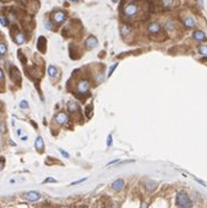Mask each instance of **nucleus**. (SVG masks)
<instances>
[{"mask_svg":"<svg viewBox=\"0 0 207 208\" xmlns=\"http://www.w3.org/2000/svg\"><path fill=\"white\" fill-rule=\"evenodd\" d=\"M174 5H176V1L174 0H163V6L165 8H167V10H171Z\"/></svg>","mask_w":207,"mask_h":208,"instance_id":"19","label":"nucleus"},{"mask_svg":"<svg viewBox=\"0 0 207 208\" xmlns=\"http://www.w3.org/2000/svg\"><path fill=\"white\" fill-rule=\"evenodd\" d=\"M20 108H21V109H27L28 108L27 101H21V102H20Z\"/></svg>","mask_w":207,"mask_h":208,"instance_id":"25","label":"nucleus"},{"mask_svg":"<svg viewBox=\"0 0 207 208\" xmlns=\"http://www.w3.org/2000/svg\"><path fill=\"white\" fill-rule=\"evenodd\" d=\"M145 188H146L149 192H153V191L157 188V182L153 180H148L145 182Z\"/></svg>","mask_w":207,"mask_h":208,"instance_id":"15","label":"nucleus"},{"mask_svg":"<svg viewBox=\"0 0 207 208\" xmlns=\"http://www.w3.org/2000/svg\"><path fill=\"white\" fill-rule=\"evenodd\" d=\"M193 38L197 41H206L207 36L203 30H195L193 33Z\"/></svg>","mask_w":207,"mask_h":208,"instance_id":"10","label":"nucleus"},{"mask_svg":"<svg viewBox=\"0 0 207 208\" xmlns=\"http://www.w3.org/2000/svg\"><path fill=\"white\" fill-rule=\"evenodd\" d=\"M184 25L187 28H193L195 26V20L193 18H191V16H186L184 19Z\"/></svg>","mask_w":207,"mask_h":208,"instance_id":"14","label":"nucleus"},{"mask_svg":"<svg viewBox=\"0 0 207 208\" xmlns=\"http://www.w3.org/2000/svg\"><path fill=\"white\" fill-rule=\"evenodd\" d=\"M199 52H200L201 55L207 56V46H201V47L199 48Z\"/></svg>","mask_w":207,"mask_h":208,"instance_id":"24","label":"nucleus"},{"mask_svg":"<svg viewBox=\"0 0 207 208\" xmlns=\"http://www.w3.org/2000/svg\"><path fill=\"white\" fill-rule=\"evenodd\" d=\"M90 88V84L89 81L87 80H81L79 83H77V90L80 91V94H85Z\"/></svg>","mask_w":207,"mask_h":208,"instance_id":"5","label":"nucleus"},{"mask_svg":"<svg viewBox=\"0 0 207 208\" xmlns=\"http://www.w3.org/2000/svg\"><path fill=\"white\" fill-rule=\"evenodd\" d=\"M118 67V63H114L112 66H111L110 68H109V71H108V77H110L111 75L114 74V71H115V69Z\"/></svg>","mask_w":207,"mask_h":208,"instance_id":"23","label":"nucleus"},{"mask_svg":"<svg viewBox=\"0 0 207 208\" xmlns=\"http://www.w3.org/2000/svg\"><path fill=\"white\" fill-rule=\"evenodd\" d=\"M68 111L74 113V112H79L80 111V108H79V104L75 103V102H69L68 103Z\"/></svg>","mask_w":207,"mask_h":208,"instance_id":"18","label":"nucleus"},{"mask_svg":"<svg viewBox=\"0 0 207 208\" xmlns=\"http://www.w3.org/2000/svg\"><path fill=\"white\" fill-rule=\"evenodd\" d=\"M112 1H114V2H117V1H118V0H112Z\"/></svg>","mask_w":207,"mask_h":208,"instance_id":"34","label":"nucleus"},{"mask_svg":"<svg viewBox=\"0 0 207 208\" xmlns=\"http://www.w3.org/2000/svg\"><path fill=\"white\" fill-rule=\"evenodd\" d=\"M0 132L1 133H5L6 132V127H5V124L2 122H0Z\"/></svg>","mask_w":207,"mask_h":208,"instance_id":"26","label":"nucleus"},{"mask_svg":"<svg viewBox=\"0 0 207 208\" xmlns=\"http://www.w3.org/2000/svg\"><path fill=\"white\" fill-rule=\"evenodd\" d=\"M0 24H1L2 26H5V27H8V25H10L7 18H5V16H2V15H0Z\"/></svg>","mask_w":207,"mask_h":208,"instance_id":"21","label":"nucleus"},{"mask_svg":"<svg viewBox=\"0 0 207 208\" xmlns=\"http://www.w3.org/2000/svg\"><path fill=\"white\" fill-rule=\"evenodd\" d=\"M57 74H59V70H57L55 66H49L48 67V75H49L50 78H55L57 76Z\"/></svg>","mask_w":207,"mask_h":208,"instance_id":"17","label":"nucleus"},{"mask_svg":"<svg viewBox=\"0 0 207 208\" xmlns=\"http://www.w3.org/2000/svg\"><path fill=\"white\" fill-rule=\"evenodd\" d=\"M176 204L178 207L181 208H191L192 207V201L190 200L188 195L185 192H179L177 194V199H176Z\"/></svg>","mask_w":207,"mask_h":208,"instance_id":"1","label":"nucleus"},{"mask_svg":"<svg viewBox=\"0 0 207 208\" xmlns=\"http://www.w3.org/2000/svg\"><path fill=\"white\" fill-rule=\"evenodd\" d=\"M60 152H61V154L65 157V158H69V153H67L65 150H62V149H60Z\"/></svg>","mask_w":207,"mask_h":208,"instance_id":"29","label":"nucleus"},{"mask_svg":"<svg viewBox=\"0 0 207 208\" xmlns=\"http://www.w3.org/2000/svg\"><path fill=\"white\" fill-rule=\"evenodd\" d=\"M85 46H87L89 49L95 48V47L97 46V39L95 38V36H90V38H88L87 41H85Z\"/></svg>","mask_w":207,"mask_h":208,"instance_id":"13","label":"nucleus"},{"mask_svg":"<svg viewBox=\"0 0 207 208\" xmlns=\"http://www.w3.org/2000/svg\"><path fill=\"white\" fill-rule=\"evenodd\" d=\"M148 29H149V33H150V34H158V33L162 32L160 25L157 24V22H152V24H150Z\"/></svg>","mask_w":207,"mask_h":208,"instance_id":"8","label":"nucleus"},{"mask_svg":"<svg viewBox=\"0 0 207 208\" xmlns=\"http://www.w3.org/2000/svg\"><path fill=\"white\" fill-rule=\"evenodd\" d=\"M25 199L28 200V201H32V202H34V201H38L39 199H40V193L39 192H35V191H30V192H27V193H25Z\"/></svg>","mask_w":207,"mask_h":208,"instance_id":"6","label":"nucleus"},{"mask_svg":"<svg viewBox=\"0 0 207 208\" xmlns=\"http://www.w3.org/2000/svg\"><path fill=\"white\" fill-rule=\"evenodd\" d=\"M38 48H39V50L42 52V53L46 52V39L43 36H40L39 40H38Z\"/></svg>","mask_w":207,"mask_h":208,"instance_id":"16","label":"nucleus"},{"mask_svg":"<svg viewBox=\"0 0 207 208\" xmlns=\"http://www.w3.org/2000/svg\"><path fill=\"white\" fill-rule=\"evenodd\" d=\"M55 122L59 125H63L68 122V116L66 112H59L55 116Z\"/></svg>","mask_w":207,"mask_h":208,"instance_id":"7","label":"nucleus"},{"mask_svg":"<svg viewBox=\"0 0 207 208\" xmlns=\"http://www.w3.org/2000/svg\"><path fill=\"white\" fill-rule=\"evenodd\" d=\"M4 165H5V160L4 159H0V171L4 168Z\"/></svg>","mask_w":207,"mask_h":208,"instance_id":"32","label":"nucleus"},{"mask_svg":"<svg viewBox=\"0 0 207 208\" xmlns=\"http://www.w3.org/2000/svg\"><path fill=\"white\" fill-rule=\"evenodd\" d=\"M124 186H125V182L123 179H117L116 181H114V184H112V188L115 191H121V189H123Z\"/></svg>","mask_w":207,"mask_h":208,"instance_id":"11","label":"nucleus"},{"mask_svg":"<svg viewBox=\"0 0 207 208\" xmlns=\"http://www.w3.org/2000/svg\"><path fill=\"white\" fill-rule=\"evenodd\" d=\"M7 52V46L5 43H0V56H4Z\"/></svg>","mask_w":207,"mask_h":208,"instance_id":"20","label":"nucleus"},{"mask_svg":"<svg viewBox=\"0 0 207 208\" xmlns=\"http://www.w3.org/2000/svg\"><path fill=\"white\" fill-rule=\"evenodd\" d=\"M128 1H135V0H128Z\"/></svg>","mask_w":207,"mask_h":208,"instance_id":"35","label":"nucleus"},{"mask_svg":"<svg viewBox=\"0 0 207 208\" xmlns=\"http://www.w3.org/2000/svg\"><path fill=\"white\" fill-rule=\"evenodd\" d=\"M2 82H4V71L0 68V83H2Z\"/></svg>","mask_w":207,"mask_h":208,"instance_id":"30","label":"nucleus"},{"mask_svg":"<svg viewBox=\"0 0 207 208\" xmlns=\"http://www.w3.org/2000/svg\"><path fill=\"white\" fill-rule=\"evenodd\" d=\"M138 11H139V7H138L137 5H135V4H129V5H126L124 7V10H123L124 14L126 16H129V18L135 16V15L138 13Z\"/></svg>","mask_w":207,"mask_h":208,"instance_id":"2","label":"nucleus"},{"mask_svg":"<svg viewBox=\"0 0 207 208\" xmlns=\"http://www.w3.org/2000/svg\"><path fill=\"white\" fill-rule=\"evenodd\" d=\"M11 78L16 84H19L21 82V75H20V71H19V69L16 67H12L11 68Z\"/></svg>","mask_w":207,"mask_h":208,"instance_id":"4","label":"nucleus"},{"mask_svg":"<svg viewBox=\"0 0 207 208\" xmlns=\"http://www.w3.org/2000/svg\"><path fill=\"white\" fill-rule=\"evenodd\" d=\"M111 144H112V136L109 135L108 136V141H107V146H111Z\"/></svg>","mask_w":207,"mask_h":208,"instance_id":"28","label":"nucleus"},{"mask_svg":"<svg viewBox=\"0 0 207 208\" xmlns=\"http://www.w3.org/2000/svg\"><path fill=\"white\" fill-rule=\"evenodd\" d=\"M35 149L38 152L42 153L43 152V149H45V144H43V139L41 137H38L35 139Z\"/></svg>","mask_w":207,"mask_h":208,"instance_id":"12","label":"nucleus"},{"mask_svg":"<svg viewBox=\"0 0 207 208\" xmlns=\"http://www.w3.org/2000/svg\"><path fill=\"white\" fill-rule=\"evenodd\" d=\"M53 19H54V21H55L56 24H62V22L66 21L67 14H66V12H63V11H56V12L53 13Z\"/></svg>","mask_w":207,"mask_h":208,"instance_id":"3","label":"nucleus"},{"mask_svg":"<svg viewBox=\"0 0 207 208\" xmlns=\"http://www.w3.org/2000/svg\"><path fill=\"white\" fill-rule=\"evenodd\" d=\"M43 182H56V180L54 179V178H47Z\"/></svg>","mask_w":207,"mask_h":208,"instance_id":"31","label":"nucleus"},{"mask_svg":"<svg viewBox=\"0 0 207 208\" xmlns=\"http://www.w3.org/2000/svg\"><path fill=\"white\" fill-rule=\"evenodd\" d=\"M69 1H73V2H76V1H80V0H69Z\"/></svg>","mask_w":207,"mask_h":208,"instance_id":"33","label":"nucleus"},{"mask_svg":"<svg viewBox=\"0 0 207 208\" xmlns=\"http://www.w3.org/2000/svg\"><path fill=\"white\" fill-rule=\"evenodd\" d=\"M87 179L84 178V179H81V180H77V181H74V182H71L70 184V186H74V185H79V184H81V182H83V181H85Z\"/></svg>","mask_w":207,"mask_h":208,"instance_id":"27","label":"nucleus"},{"mask_svg":"<svg viewBox=\"0 0 207 208\" xmlns=\"http://www.w3.org/2000/svg\"><path fill=\"white\" fill-rule=\"evenodd\" d=\"M14 42L18 43V44H22L26 42V35L22 33V32H18L15 35H14Z\"/></svg>","mask_w":207,"mask_h":208,"instance_id":"9","label":"nucleus"},{"mask_svg":"<svg viewBox=\"0 0 207 208\" xmlns=\"http://www.w3.org/2000/svg\"><path fill=\"white\" fill-rule=\"evenodd\" d=\"M131 32V28H130V26H128V25H125V26H122V34L123 35H128L129 33Z\"/></svg>","mask_w":207,"mask_h":208,"instance_id":"22","label":"nucleus"}]
</instances>
